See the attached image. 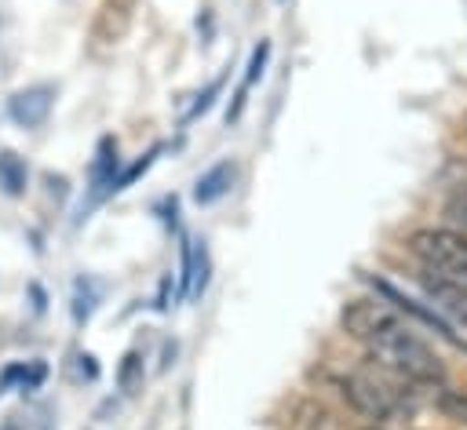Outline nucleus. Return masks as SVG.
I'll return each instance as SVG.
<instances>
[{
	"mask_svg": "<svg viewBox=\"0 0 467 430\" xmlns=\"http://www.w3.org/2000/svg\"><path fill=\"white\" fill-rule=\"evenodd\" d=\"M365 350H368V357L383 368V372H390V375H398L401 383H409V386H434V383H445V364H441V357L412 332V324L401 317V321H394L390 328H383V332H376L368 343H361Z\"/></svg>",
	"mask_w": 467,
	"mask_h": 430,
	"instance_id": "1",
	"label": "nucleus"
},
{
	"mask_svg": "<svg viewBox=\"0 0 467 430\" xmlns=\"http://www.w3.org/2000/svg\"><path fill=\"white\" fill-rule=\"evenodd\" d=\"M343 401H350V408H358L365 419L372 423H390L398 419L401 412H412L416 401H412V390H398V386H409V383H398L390 386L387 379L379 375H368V372H350V375H339L336 379Z\"/></svg>",
	"mask_w": 467,
	"mask_h": 430,
	"instance_id": "2",
	"label": "nucleus"
},
{
	"mask_svg": "<svg viewBox=\"0 0 467 430\" xmlns=\"http://www.w3.org/2000/svg\"><path fill=\"white\" fill-rule=\"evenodd\" d=\"M409 251L420 259L423 270L467 288V233L449 226H427L409 237Z\"/></svg>",
	"mask_w": 467,
	"mask_h": 430,
	"instance_id": "3",
	"label": "nucleus"
},
{
	"mask_svg": "<svg viewBox=\"0 0 467 430\" xmlns=\"http://www.w3.org/2000/svg\"><path fill=\"white\" fill-rule=\"evenodd\" d=\"M343 332L350 335V339H358V343H368L376 332H383V328H390L394 321H401V310L394 306V302H387V299H372V295H365V299H354L350 306H343Z\"/></svg>",
	"mask_w": 467,
	"mask_h": 430,
	"instance_id": "4",
	"label": "nucleus"
},
{
	"mask_svg": "<svg viewBox=\"0 0 467 430\" xmlns=\"http://www.w3.org/2000/svg\"><path fill=\"white\" fill-rule=\"evenodd\" d=\"M47 109H51V87H29V91H18L11 98V117L26 128L40 124L47 117Z\"/></svg>",
	"mask_w": 467,
	"mask_h": 430,
	"instance_id": "5",
	"label": "nucleus"
},
{
	"mask_svg": "<svg viewBox=\"0 0 467 430\" xmlns=\"http://www.w3.org/2000/svg\"><path fill=\"white\" fill-rule=\"evenodd\" d=\"M230 182H234V164H230V160H223V164H215L212 171H204V175L197 179L193 197H197L201 204H212V200H219V197L230 189Z\"/></svg>",
	"mask_w": 467,
	"mask_h": 430,
	"instance_id": "6",
	"label": "nucleus"
},
{
	"mask_svg": "<svg viewBox=\"0 0 467 430\" xmlns=\"http://www.w3.org/2000/svg\"><path fill=\"white\" fill-rule=\"evenodd\" d=\"M423 390H431V401H434L438 412H445L449 419L467 426V394L463 390H452L449 383H434V386H423Z\"/></svg>",
	"mask_w": 467,
	"mask_h": 430,
	"instance_id": "7",
	"label": "nucleus"
},
{
	"mask_svg": "<svg viewBox=\"0 0 467 430\" xmlns=\"http://www.w3.org/2000/svg\"><path fill=\"white\" fill-rule=\"evenodd\" d=\"M266 55H270V44H259L255 47V55H252V62H248V73H244V84H241V91H237V102H234V109H230V117H237L241 113V102H244V91L263 77V66H266Z\"/></svg>",
	"mask_w": 467,
	"mask_h": 430,
	"instance_id": "8",
	"label": "nucleus"
},
{
	"mask_svg": "<svg viewBox=\"0 0 467 430\" xmlns=\"http://www.w3.org/2000/svg\"><path fill=\"white\" fill-rule=\"evenodd\" d=\"M0 182H4L7 193H22V186H26V168L18 164L15 153H0Z\"/></svg>",
	"mask_w": 467,
	"mask_h": 430,
	"instance_id": "9",
	"label": "nucleus"
},
{
	"mask_svg": "<svg viewBox=\"0 0 467 430\" xmlns=\"http://www.w3.org/2000/svg\"><path fill=\"white\" fill-rule=\"evenodd\" d=\"M117 383H120V390L124 394H135V386L142 383V357L131 350L124 361H120V372H117Z\"/></svg>",
	"mask_w": 467,
	"mask_h": 430,
	"instance_id": "10",
	"label": "nucleus"
},
{
	"mask_svg": "<svg viewBox=\"0 0 467 430\" xmlns=\"http://www.w3.org/2000/svg\"><path fill=\"white\" fill-rule=\"evenodd\" d=\"M219 91H223V77H215V80H212V84H208V87H204V91L197 95V102L190 106V113H186V120H193V117H201V113H204V109L212 106V98H215Z\"/></svg>",
	"mask_w": 467,
	"mask_h": 430,
	"instance_id": "11",
	"label": "nucleus"
},
{
	"mask_svg": "<svg viewBox=\"0 0 467 430\" xmlns=\"http://www.w3.org/2000/svg\"><path fill=\"white\" fill-rule=\"evenodd\" d=\"M449 219H452V222H460V226H463V233H467V189H460V193L449 200Z\"/></svg>",
	"mask_w": 467,
	"mask_h": 430,
	"instance_id": "12",
	"label": "nucleus"
},
{
	"mask_svg": "<svg viewBox=\"0 0 467 430\" xmlns=\"http://www.w3.org/2000/svg\"><path fill=\"white\" fill-rule=\"evenodd\" d=\"M0 430H18V426H15V423H4V426H0Z\"/></svg>",
	"mask_w": 467,
	"mask_h": 430,
	"instance_id": "13",
	"label": "nucleus"
}]
</instances>
